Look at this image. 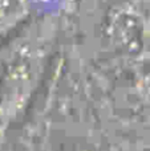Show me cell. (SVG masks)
I'll return each mask as SVG.
<instances>
[{
	"mask_svg": "<svg viewBox=\"0 0 150 151\" xmlns=\"http://www.w3.org/2000/svg\"><path fill=\"white\" fill-rule=\"evenodd\" d=\"M31 11L32 0H0V37L19 28Z\"/></svg>",
	"mask_w": 150,
	"mask_h": 151,
	"instance_id": "6da1fadb",
	"label": "cell"
}]
</instances>
